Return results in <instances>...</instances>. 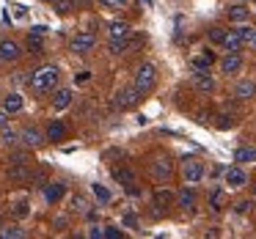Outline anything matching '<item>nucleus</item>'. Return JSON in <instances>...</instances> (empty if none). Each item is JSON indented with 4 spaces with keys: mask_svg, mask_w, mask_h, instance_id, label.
Returning <instances> with one entry per match:
<instances>
[{
    "mask_svg": "<svg viewBox=\"0 0 256 239\" xmlns=\"http://www.w3.org/2000/svg\"><path fill=\"white\" fill-rule=\"evenodd\" d=\"M140 6H146V8H152V0H138Z\"/></svg>",
    "mask_w": 256,
    "mask_h": 239,
    "instance_id": "a18cd8bd",
    "label": "nucleus"
},
{
    "mask_svg": "<svg viewBox=\"0 0 256 239\" xmlns=\"http://www.w3.org/2000/svg\"><path fill=\"white\" fill-rule=\"evenodd\" d=\"M14 140H17V132L8 129V127H3V132H0V143H14Z\"/></svg>",
    "mask_w": 256,
    "mask_h": 239,
    "instance_id": "473e14b6",
    "label": "nucleus"
},
{
    "mask_svg": "<svg viewBox=\"0 0 256 239\" xmlns=\"http://www.w3.org/2000/svg\"><path fill=\"white\" fill-rule=\"evenodd\" d=\"M176 206H182L184 212H193V206H196V193L190 187H184L182 193L176 195Z\"/></svg>",
    "mask_w": 256,
    "mask_h": 239,
    "instance_id": "6ab92c4d",
    "label": "nucleus"
},
{
    "mask_svg": "<svg viewBox=\"0 0 256 239\" xmlns=\"http://www.w3.org/2000/svg\"><path fill=\"white\" fill-rule=\"evenodd\" d=\"M234 3H245V0H234Z\"/></svg>",
    "mask_w": 256,
    "mask_h": 239,
    "instance_id": "09e8293b",
    "label": "nucleus"
},
{
    "mask_svg": "<svg viewBox=\"0 0 256 239\" xmlns=\"http://www.w3.org/2000/svg\"><path fill=\"white\" fill-rule=\"evenodd\" d=\"M6 121H8V113H6V110H0V129L6 127Z\"/></svg>",
    "mask_w": 256,
    "mask_h": 239,
    "instance_id": "a19ab883",
    "label": "nucleus"
},
{
    "mask_svg": "<svg viewBox=\"0 0 256 239\" xmlns=\"http://www.w3.org/2000/svg\"><path fill=\"white\" fill-rule=\"evenodd\" d=\"M254 33H256V30H254V28H248V25H240V28H237V36L245 41V44H250V39H254Z\"/></svg>",
    "mask_w": 256,
    "mask_h": 239,
    "instance_id": "2f4dec72",
    "label": "nucleus"
},
{
    "mask_svg": "<svg viewBox=\"0 0 256 239\" xmlns=\"http://www.w3.org/2000/svg\"><path fill=\"white\" fill-rule=\"evenodd\" d=\"M234 124V116H220V121H218V127L220 129H228Z\"/></svg>",
    "mask_w": 256,
    "mask_h": 239,
    "instance_id": "e433bc0d",
    "label": "nucleus"
},
{
    "mask_svg": "<svg viewBox=\"0 0 256 239\" xmlns=\"http://www.w3.org/2000/svg\"><path fill=\"white\" fill-rule=\"evenodd\" d=\"M20 138H22V143H25V146H42V140H44V135H42L36 127H28L22 135H20Z\"/></svg>",
    "mask_w": 256,
    "mask_h": 239,
    "instance_id": "4be33fe9",
    "label": "nucleus"
},
{
    "mask_svg": "<svg viewBox=\"0 0 256 239\" xmlns=\"http://www.w3.org/2000/svg\"><path fill=\"white\" fill-rule=\"evenodd\" d=\"M248 206H250L248 201H242V204H237V212H248Z\"/></svg>",
    "mask_w": 256,
    "mask_h": 239,
    "instance_id": "37998d69",
    "label": "nucleus"
},
{
    "mask_svg": "<svg viewBox=\"0 0 256 239\" xmlns=\"http://www.w3.org/2000/svg\"><path fill=\"white\" fill-rule=\"evenodd\" d=\"M8 179H12V182H28V179H30L28 165H25V162H17V165L8 171Z\"/></svg>",
    "mask_w": 256,
    "mask_h": 239,
    "instance_id": "393cba45",
    "label": "nucleus"
},
{
    "mask_svg": "<svg viewBox=\"0 0 256 239\" xmlns=\"http://www.w3.org/2000/svg\"><path fill=\"white\" fill-rule=\"evenodd\" d=\"M124 226H127V228H138V217L127 212V215H124Z\"/></svg>",
    "mask_w": 256,
    "mask_h": 239,
    "instance_id": "c9c22d12",
    "label": "nucleus"
},
{
    "mask_svg": "<svg viewBox=\"0 0 256 239\" xmlns=\"http://www.w3.org/2000/svg\"><path fill=\"white\" fill-rule=\"evenodd\" d=\"M3 110H6L8 116H12V113H20V110H22V96H20V94H8L6 99H3Z\"/></svg>",
    "mask_w": 256,
    "mask_h": 239,
    "instance_id": "b1692460",
    "label": "nucleus"
},
{
    "mask_svg": "<svg viewBox=\"0 0 256 239\" xmlns=\"http://www.w3.org/2000/svg\"><path fill=\"white\" fill-rule=\"evenodd\" d=\"M171 204H174V193H171V190L157 187L154 190V215H162V212H166Z\"/></svg>",
    "mask_w": 256,
    "mask_h": 239,
    "instance_id": "1a4fd4ad",
    "label": "nucleus"
},
{
    "mask_svg": "<svg viewBox=\"0 0 256 239\" xmlns=\"http://www.w3.org/2000/svg\"><path fill=\"white\" fill-rule=\"evenodd\" d=\"M234 162H256V149H248V146L237 149L234 151Z\"/></svg>",
    "mask_w": 256,
    "mask_h": 239,
    "instance_id": "bb28decb",
    "label": "nucleus"
},
{
    "mask_svg": "<svg viewBox=\"0 0 256 239\" xmlns=\"http://www.w3.org/2000/svg\"><path fill=\"white\" fill-rule=\"evenodd\" d=\"M88 237H91V239H100V237H105V228H96V226H94V228L88 231Z\"/></svg>",
    "mask_w": 256,
    "mask_h": 239,
    "instance_id": "58836bf2",
    "label": "nucleus"
},
{
    "mask_svg": "<svg viewBox=\"0 0 256 239\" xmlns=\"http://www.w3.org/2000/svg\"><path fill=\"white\" fill-rule=\"evenodd\" d=\"M113 179H116L118 184H124L132 195H138V187H135V184H138V176H135L132 168H113Z\"/></svg>",
    "mask_w": 256,
    "mask_h": 239,
    "instance_id": "39448f33",
    "label": "nucleus"
},
{
    "mask_svg": "<svg viewBox=\"0 0 256 239\" xmlns=\"http://www.w3.org/2000/svg\"><path fill=\"white\" fill-rule=\"evenodd\" d=\"M44 3H58V0H44Z\"/></svg>",
    "mask_w": 256,
    "mask_h": 239,
    "instance_id": "de8ad7c7",
    "label": "nucleus"
},
{
    "mask_svg": "<svg viewBox=\"0 0 256 239\" xmlns=\"http://www.w3.org/2000/svg\"><path fill=\"white\" fill-rule=\"evenodd\" d=\"M91 193L96 195V201H100V204H110V198H113V193L105 187V184H100V182L91 184Z\"/></svg>",
    "mask_w": 256,
    "mask_h": 239,
    "instance_id": "a878e982",
    "label": "nucleus"
},
{
    "mask_svg": "<svg viewBox=\"0 0 256 239\" xmlns=\"http://www.w3.org/2000/svg\"><path fill=\"white\" fill-rule=\"evenodd\" d=\"M138 102H140V91L135 88V85L132 88H122L116 94V107L118 110H130V107H135Z\"/></svg>",
    "mask_w": 256,
    "mask_h": 239,
    "instance_id": "20e7f679",
    "label": "nucleus"
},
{
    "mask_svg": "<svg viewBox=\"0 0 256 239\" xmlns=\"http://www.w3.org/2000/svg\"><path fill=\"white\" fill-rule=\"evenodd\" d=\"M96 47V36L94 33H78L72 39V44H69V50L74 52V55H86V52H91Z\"/></svg>",
    "mask_w": 256,
    "mask_h": 239,
    "instance_id": "7ed1b4c3",
    "label": "nucleus"
},
{
    "mask_svg": "<svg viewBox=\"0 0 256 239\" xmlns=\"http://www.w3.org/2000/svg\"><path fill=\"white\" fill-rule=\"evenodd\" d=\"M220 69H223V74H237L240 69H242V58H240L237 52H228L220 61Z\"/></svg>",
    "mask_w": 256,
    "mask_h": 239,
    "instance_id": "4468645a",
    "label": "nucleus"
},
{
    "mask_svg": "<svg viewBox=\"0 0 256 239\" xmlns=\"http://www.w3.org/2000/svg\"><path fill=\"white\" fill-rule=\"evenodd\" d=\"M64 193H66V187H64L61 182H50V184H44V198L50 201V204L61 201V198H64Z\"/></svg>",
    "mask_w": 256,
    "mask_h": 239,
    "instance_id": "f3484780",
    "label": "nucleus"
},
{
    "mask_svg": "<svg viewBox=\"0 0 256 239\" xmlns=\"http://www.w3.org/2000/svg\"><path fill=\"white\" fill-rule=\"evenodd\" d=\"M14 8H17V17H20V19H22L25 14H28V11H25V6H14Z\"/></svg>",
    "mask_w": 256,
    "mask_h": 239,
    "instance_id": "c03bdc74",
    "label": "nucleus"
},
{
    "mask_svg": "<svg viewBox=\"0 0 256 239\" xmlns=\"http://www.w3.org/2000/svg\"><path fill=\"white\" fill-rule=\"evenodd\" d=\"M254 195H256V187H254Z\"/></svg>",
    "mask_w": 256,
    "mask_h": 239,
    "instance_id": "8fccbe9b",
    "label": "nucleus"
},
{
    "mask_svg": "<svg viewBox=\"0 0 256 239\" xmlns=\"http://www.w3.org/2000/svg\"><path fill=\"white\" fill-rule=\"evenodd\" d=\"M108 33H110V39H124V36H130L132 30H130L127 22H122V19H116V22L108 25Z\"/></svg>",
    "mask_w": 256,
    "mask_h": 239,
    "instance_id": "412c9836",
    "label": "nucleus"
},
{
    "mask_svg": "<svg viewBox=\"0 0 256 239\" xmlns=\"http://www.w3.org/2000/svg\"><path fill=\"white\" fill-rule=\"evenodd\" d=\"M100 3H102L105 8H124L130 0H100Z\"/></svg>",
    "mask_w": 256,
    "mask_h": 239,
    "instance_id": "72a5a7b5",
    "label": "nucleus"
},
{
    "mask_svg": "<svg viewBox=\"0 0 256 239\" xmlns=\"http://www.w3.org/2000/svg\"><path fill=\"white\" fill-rule=\"evenodd\" d=\"M12 212H14V217H28L30 215V204L22 198V201H17V204H14Z\"/></svg>",
    "mask_w": 256,
    "mask_h": 239,
    "instance_id": "7c9ffc66",
    "label": "nucleus"
},
{
    "mask_svg": "<svg viewBox=\"0 0 256 239\" xmlns=\"http://www.w3.org/2000/svg\"><path fill=\"white\" fill-rule=\"evenodd\" d=\"M72 6H74L72 0H58V3H56V8H58V11H61V14L72 11Z\"/></svg>",
    "mask_w": 256,
    "mask_h": 239,
    "instance_id": "f704fd0d",
    "label": "nucleus"
},
{
    "mask_svg": "<svg viewBox=\"0 0 256 239\" xmlns=\"http://www.w3.org/2000/svg\"><path fill=\"white\" fill-rule=\"evenodd\" d=\"M184 179L188 184H198L204 179V165L198 160H184Z\"/></svg>",
    "mask_w": 256,
    "mask_h": 239,
    "instance_id": "6e6552de",
    "label": "nucleus"
},
{
    "mask_svg": "<svg viewBox=\"0 0 256 239\" xmlns=\"http://www.w3.org/2000/svg\"><path fill=\"white\" fill-rule=\"evenodd\" d=\"M193 88L201 91V94H212L215 91V80H212L210 72H196L193 74Z\"/></svg>",
    "mask_w": 256,
    "mask_h": 239,
    "instance_id": "9d476101",
    "label": "nucleus"
},
{
    "mask_svg": "<svg viewBox=\"0 0 256 239\" xmlns=\"http://www.w3.org/2000/svg\"><path fill=\"white\" fill-rule=\"evenodd\" d=\"M88 77H91V72H80L78 77H74V83H88Z\"/></svg>",
    "mask_w": 256,
    "mask_h": 239,
    "instance_id": "ea45409f",
    "label": "nucleus"
},
{
    "mask_svg": "<svg viewBox=\"0 0 256 239\" xmlns=\"http://www.w3.org/2000/svg\"><path fill=\"white\" fill-rule=\"evenodd\" d=\"M66 138V124L64 121H50V127H47V140H64Z\"/></svg>",
    "mask_w": 256,
    "mask_h": 239,
    "instance_id": "aec40b11",
    "label": "nucleus"
},
{
    "mask_svg": "<svg viewBox=\"0 0 256 239\" xmlns=\"http://www.w3.org/2000/svg\"><path fill=\"white\" fill-rule=\"evenodd\" d=\"M44 33H47V28L44 25H39V28H34L30 30V36H28V50L34 52V55H42V52H44Z\"/></svg>",
    "mask_w": 256,
    "mask_h": 239,
    "instance_id": "0eeeda50",
    "label": "nucleus"
},
{
    "mask_svg": "<svg viewBox=\"0 0 256 239\" xmlns=\"http://www.w3.org/2000/svg\"><path fill=\"white\" fill-rule=\"evenodd\" d=\"M72 105V88H58L56 96H52V107L56 110H66Z\"/></svg>",
    "mask_w": 256,
    "mask_h": 239,
    "instance_id": "dca6fc26",
    "label": "nucleus"
},
{
    "mask_svg": "<svg viewBox=\"0 0 256 239\" xmlns=\"http://www.w3.org/2000/svg\"><path fill=\"white\" fill-rule=\"evenodd\" d=\"M0 237H3V239H22L25 231L20 226H8V228H3V231H0Z\"/></svg>",
    "mask_w": 256,
    "mask_h": 239,
    "instance_id": "cd10ccee",
    "label": "nucleus"
},
{
    "mask_svg": "<svg viewBox=\"0 0 256 239\" xmlns=\"http://www.w3.org/2000/svg\"><path fill=\"white\" fill-rule=\"evenodd\" d=\"M234 96H240V99H250V96H256V83H250V80H240V83L234 85Z\"/></svg>",
    "mask_w": 256,
    "mask_h": 239,
    "instance_id": "a211bd4d",
    "label": "nucleus"
},
{
    "mask_svg": "<svg viewBox=\"0 0 256 239\" xmlns=\"http://www.w3.org/2000/svg\"><path fill=\"white\" fill-rule=\"evenodd\" d=\"M157 83V69L152 66V63H140L138 66V74H135V88L140 91V94H146V91H152Z\"/></svg>",
    "mask_w": 256,
    "mask_h": 239,
    "instance_id": "f03ea898",
    "label": "nucleus"
},
{
    "mask_svg": "<svg viewBox=\"0 0 256 239\" xmlns=\"http://www.w3.org/2000/svg\"><path fill=\"white\" fill-rule=\"evenodd\" d=\"M105 237L108 239H118V237H122V231H118V228H113V226H108L105 228Z\"/></svg>",
    "mask_w": 256,
    "mask_h": 239,
    "instance_id": "4c0bfd02",
    "label": "nucleus"
},
{
    "mask_svg": "<svg viewBox=\"0 0 256 239\" xmlns=\"http://www.w3.org/2000/svg\"><path fill=\"white\" fill-rule=\"evenodd\" d=\"M74 209L83 212V209H86V201H83V198H74Z\"/></svg>",
    "mask_w": 256,
    "mask_h": 239,
    "instance_id": "79ce46f5",
    "label": "nucleus"
},
{
    "mask_svg": "<svg viewBox=\"0 0 256 239\" xmlns=\"http://www.w3.org/2000/svg\"><path fill=\"white\" fill-rule=\"evenodd\" d=\"M220 204H223V190L218 187V190H212V193H210V209L220 212Z\"/></svg>",
    "mask_w": 256,
    "mask_h": 239,
    "instance_id": "c756f323",
    "label": "nucleus"
},
{
    "mask_svg": "<svg viewBox=\"0 0 256 239\" xmlns=\"http://www.w3.org/2000/svg\"><path fill=\"white\" fill-rule=\"evenodd\" d=\"M223 36H226V30H223V28H210V30H206L210 44H223Z\"/></svg>",
    "mask_w": 256,
    "mask_h": 239,
    "instance_id": "c85d7f7f",
    "label": "nucleus"
},
{
    "mask_svg": "<svg viewBox=\"0 0 256 239\" xmlns=\"http://www.w3.org/2000/svg\"><path fill=\"white\" fill-rule=\"evenodd\" d=\"M152 176H154L157 182H166V179L171 176V160H168V157H157V160L152 162Z\"/></svg>",
    "mask_w": 256,
    "mask_h": 239,
    "instance_id": "9b49d317",
    "label": "nucleus"
},
{
    "mask_svg": "<svg viewBox=\"0 0 256 239\" xmlns=\"http://www.w3.org/2000/svg\"><path fill=\"white\" fill-rule=\"evenodd\" d=\"M20 55H22V50H20L17 41H14V39H0V61H3V63H14Z\"/></svg>",
    "mask_w": 256,
    "mask_h": 239,
    "instance_id": "423d86ee",
    "label": "nucleus"
},
{
    "mask_svg": "<svg viewBox=\"0 0 256 239\" xmlns=\"http://www.w3.org/2000/svg\"><path fill=\"white\" fill-rule=\"evenodd\" d=\"M242 44H245V41L237 36V30H226V36H223V44H220V47H223L226 52H240V50H242Z\"/></svg>",
    "mask_w": 256,
    "mask_h": 239,
    "instance_id": "2eb2a0df",
    "label": "nucleus"
},
{
    "mask_svg": "<svg viewBox=\"0 0 256 239\" xmlns=\"http://www.w3.org/2000/svg\"><path fill=\"white\" fill-rule=\"evenodd\" d=\"M228 17H232V22H248L250 11L242 6V3H232V8H228Z\"/></svg>",
    "mask_w": 256,
    "mask_h": 239,
    "instance_id": "5701e85b",
    "label": "nucleus"
},
{
    "mask_svg": "<svg viewBox=\"0 0 256 239\" xmlns=\"http://www.w3.org/2000/svg\"><path fill=\"white\" fill-rule=\"evenodd\" d=\"M201 52H204V55L190 58V69H193V72H210L212 61H215V52L212 50H201Z\"/></svg>",
    "mask_w": 256,
    "mask_h": 239,
    "instance_id": "f8f14e48",
    "label": "nucleus"
},
{
    "mask_svg": "<svg viewBox=\"0 0 256 239\" xmlns=\"http://www.w3.org/2000/svg\"><path fill=\"white\" fill-rule=\"evenodd\" d=\"M223 176H226V184L228 187H242L245 182H248V173L242 171V168H226V173H223Z\"/></svg>",
    "mask_w": 256,
    "mask_h": 239,
    "instance_id": "ddd939ff",
    "label": "nucleus"
},
{
    "mask_svg": "<svg viewBox=\"0 0 256 239\" xmlns=\"http://www.w3.org/2000/svg\"><path fill=\"white\" fill-rule=\"evenodd\" d=\"M58 77H61L58 66H42V69H36V72L30 74L28 85H30V91H36V94H47V91H52L58 85Z\"/></svg>",
    "mask_w": 256,
    "mask_h": 239,
    "instance_id": "f257e3e1",
    "label": "nucleus"
},
{
    "mask_svg": "<svg viewBox=\"0 0 256 239\" xmlns=\"http://www.w3.org/2000/svg\"><path fill=\"white\" fill-rule=\"evenodd\" d=\"M250 44H254V47H256V33H254V39H250Z\"/></svg>",
    "mask_w": 256,
    "mask_h": 239,
    "instance_id": "49530a36",
    "label": "nucleus"
}]
</instances>
